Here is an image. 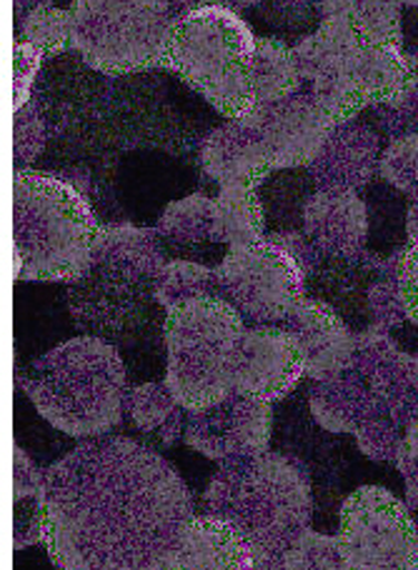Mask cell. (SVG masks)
Masks as SVG:
<instances>
[{
  "instance_id": "6da1fadb",
  "label": "cell",
  "mask_w": 418,
  "mask_h": 570,
  "mask_svg": "<svg viewBox=\"0 0 418 570\" xmlns=\"http://www.w3.org/2000/svg\"><path fill=\"white\" fill-rule=\"evenodd\" d=\"M193 515L176 468L134 438H88L46 471L43 543L58 570H173Z\"/></svg>"
},
{
  "instance_id": "7a4b0ae2",
  "label": "cell",
  "mask_w": 418,
  "mask_h": 570,
  "mask_svg": "<svg viewBox=\"0 0 418 570\" xmlns=\"http://www.w3.org/2000/svg\"><path fill=\"white\" fill-rule=\"evenodd\" d=\"M301 76L336 126L349 124L363 108H389L414 83L411 56L404 46L379 40L349 16H325L293 46Z\"/></svg>"
},
{
  "instance_id": "3957f363",
  "label": "cell",
  "mask_w": 418,
  "mask_h": 570,
  "mask_svg": "<svg viewBox=\"0 0 418 570\" xmlns=\"http://www.w3.org/2000/svg\"><path fill=\"white\" fill-rule=\"evenodd\" d=\"M100 223L86 193L54 173H13V278L74 283L90 268Z\"/></svg>"
},
{
  "instance_id": "277c9868",
  "label": "cell",
  "mask_w": 418,
  "mask_h": 570,
  "mask_svg": "<svg viewBox=\"0 0 418 570\" xmlns=\"http://www.w3.org/2000/svg\"><path fill=\"white\" fill-rule=\"evenodd\" d=\"M203 505L236 528L253 556H283L311 528V478L303 463L285 453L236 458L213 473Z\"/></svg>"
},
{
  "instance_id": "5b68a950",
  "label": "cell",
  "mask_w": 418,
  "mask_h": 570,
  "mask_svg": "<svg viewBox=\"0 0 418 570\" xmlns=\"http://www.w3.org/2000/svg\"><path fill=\"white\" fill-rule=\"evenodd\" d=\"M26 393L56 431L84 441L108 435L126 413V363L114 343L78 335L40 355Z\"/></svg>"
},
{
  "instance_id": "8992f818",
  "label": "cell",
  "mask_w": 418,
  "mask_h": 570,
  "mask_svg": "<svg viewBox=\"0 0 418 570\" xmlns=\"http://www.w3.org/2000/svg\"><path fill=\"white\" fill-rule=\"evenodd\" d=\"M243 335L246 321L218 293L166 313V385L188 413L211 409L236 391Z\"/></svg>"
},
{
  "instance_id": "52a82bcc",
  "label": "cell",
  "mask_w": 418,
  "mask_h": 570,
  "mask_svg": "<svg viewBox=\"0 0 418 570\" xmlns=\"http://www.w3.org/2000/svg\"><path fill=\"white\" fill-rule=\"evenodd\" d=\"M259 38L241 13L211 6L173 20L163 68L181 76L229 120L256 108L251 63Z\"/></svg>"
},
{
  "instance_id": "ba28073f",
  "label": "cell",
  "mask_w": 418,
  "mask_h": 570,
  "mask_svg": "<svg viewBox=\"0 0 418 570\" xmlns=\"http://www.w3.org/2000/svg\"><path fill=\"white\" fill-rule=\"evenodd\" d=\"M74 48L106 76L163 68L176 16L171 0H74Z\"/></svg>"
},
{
  "instance_id": "9c48e42d",
  "label": "cell",
  "mask_w": 418,
  "mask_h": 570,
  "mask_svg": "<svg viewBox=\"0 0 418 570\" xmlns=\"http://www.w3.org/2000/svg\"><path fill=\"white\" fill-rule=\"evenodd\" d=\"M158 268L94 250L90 268L68 283V308L80 331L108 343H134L148 328L161 305ZM163 311V308H161Z\"/></svg>"
},
{
  "instance_id": "30bf717a",
  "label": "cell",
  "mask_w": 418,
  "mask_h": 570,
  "mask_svg": "<svg viewBox=\"0 0 418 570\" xmlns=\"http://www.w3.org/2000/svg\"><path fill=\"white\" fill-rule=\"evenodd\" d=\"M349 365L366 381V423L356 433L361 451L376 461L396 458L406 428L418 421V355L371 328L356 335Z\"/></svg>"
},
{
  "instance_id": "8fae6325",
  "label": "cell",
  "mask_w": 418,
  "mask_h": 570,
  "mask_svg": "<svg viewBox=\"0 0 418 570\" xmlns=\"http://www.w3.org/2000/svg\"><path fill=\"white\" fill-rule=\"evenodd\" d=\"M216 281L218 295L253 325L285 323L305 298L309 283L291 253L271 238L229 248L226 258L216 266Z\"/></svg>"
},
{
  "instance_id": "7c38bea8",
  "label": "cell",
  "mask_w": 418,
  "mask_h": 570,
  "mask_svg": "<svg viewBox=\"0 0 418 570\" xmlns=\"http://www.w3.org/2000/svg\"><path fill=\"white\" fill-rule=\"evenodd\" d=\"M336 535L349 570H409L418 558L409 505L381 485H363L346 498Z\"/></svg>"
},
{
  "instance_id": "4fadbf2b",
  "label": "cell",
  "mask_w": 418,
  "mask_h": 570,
  "mask_svg": "<svg viewBox=\"0 0 418 570\" xmlns=\"http://www.w3.org/2000/svg\"><path fill=\"white\" fill-rule=\"evenodd\" d=\"M273 435L271 403L233 391L211 409L188 413L186 443L193 451L226 463L269 451Z\"/></svg>"
},
{
  "instance_id": "5bb4252c",
  "label": "cell",
  "mask_w": 418,
  "mask_h": 570,
  "mask_svg": "<svg viewBox=\"0 0 418 570\" xmlns=\"http://www.w3.org/2000/svg\"><path fill=\"white\" fill-rule=\"evenodd\" d=\"M243 118H249L256 130L263 156L273 170L309 168L336 128L311 94H295L273 106H256Z\"/></svg>"
},
{
  "instance_id": "9a60e30c",
  "label": "cell",
  "mask_w": 418,
  "mask_h": 570,
  "mask_svg": "<svg viewBox=\"0 0 418 570\" xmlns=\"http://www.w3.org/2000/svg\"><path fill=\"white\" fill-rule=\"evenodd\" d=\"M305 375L299 341L285 325H251L239 353L236 393L276 403Z\"/></svg>"
},
{
  "instance_id": "2e32d148",
  "label": "cell",
  "mask_w": 418,
  "mask_h": 570,
  "mask_svg": "<svg viewBox=\"0 0 418 570\" xmlns=\"http://www.w3.org/2000/svg\"><path fill=\"white\" fill-rule=\"evenodd\" d=\"M303 233L323 261H356L369 240V210L356 190L319 188L303 206Z\"/></svg>"
},
{
  "instance_id": "e0dca14e",
  "label": "cell",
  "mask_w": 418,
  "mask_h": 570,
  "mask_svg": "<svg viewBox=\"0 0 418 570\" xmlns=\"http://www.w3.org/2000/svg\"><path fill=\"white\" fill-rule=\"evenodd\" d=\"M283 325L299 341L305 375L311 381H329L349 368L356 351V335L331 303L303 298Z\"/></svg>"
},
{
  "instance_id": "ac0fdd59",
  "label": "cell",
  "mask_w": 418,
  "mask_h": 570,
  "mask_svg": "<svg viewBox=\"0 0 418 570\" xmlns=\"http://www.w3.org/2000/svg\"><path fill=\"white\" fill-rule=\"evenodd\" d=\"M381 150V138L373 128L349 120L333 128L309 166V173L319 188L359 193L379 173Z\"/></svg>"
},
{
  "instance_id": "d6986e66",
  "label": "cell",
  "mask_w": 418,
  "mask_h": 570,
  "mask_svg": "<svg viewBox=\"0 0 418 570\" xmlns=\"http://www.w3.org/2000/svg\"><path fill=\"white\" fill-rule=\"evenodd\" d=\"M201 168L221 188H259L273 173L249 118H233L211 130L201 146Z\"/></svg>"
},
{
  "instance_id": "ffe728a7",
  "label": "cell",
  "mask_w": 418,
  "mask_h": 570,
  "mask_svg": "<svg viewBox=\"0 0 418 570\" xmlns=\"http://www.w3.org/2000/svg\"><path fill=\"white\" fill-rule=\"evenodd\" d=\"M256 556L236 528L218 515H193L173 570H253Z\"/></svg>"
},
{
  "instance_id": "44dd1931",
  "label": "cell",
  "mask_w": 418,
  "mask_h": 570,
  "mask_svg": "<svg viewBox=\"0 0 418 570\" xmlns=\"http://www.w3.org/2000/svg\"><path fill=\"white\" fill-rule=\"evenodd\" d=\"M46 535V471L23 445L13 448V546L23 551Z\"/></svg>"
},
{
  "instance_id": "7402d4cb",
  "label": "cell",
  "mask_w": 418,
  "mask_h": 570,
  "mask_svg": "<svg viewBox=\"0 0 418 570\" xmlns=\"http://www.w3.org/2000/svg\"><path fill=\"white\" fill-rule=\"evenodd\" d=\"M188 411L163 383H140L126 393V415L136 431L156 435L163 445H176L186 435Z\"/></svg>"
},
{
  "instance_id": "603a6c76",
  "label": "cell",
  "mask_w": 418,
  "mask_h": 570,
  "mask_svg": "<svg viewBox=\"0 0 418 570\" xmlns=\"http://www.w3.org/2000/svg\"><path fill=\"white\" fill-rule=\"evenodd\" d=\"M301 66L283 38H259L251 63V86L256 106H273L301 94Z\"/></svg>"
},
{
  "instance_id": "cb8c5ba5",
  "label": "cell",
  "mask_w": 418,
  "mask_h": 570,
  "mask_svg": "<svg viewBox=\"0 0 418 570\" xmlns=\"http://www.w3.org/2000/svg\"><path fill=\"white\" fill-rule=\"evenodd\" d=\"M216 200V240L229 248L253 246L266 238V210L259 188L229 186L221 188Z\"/></svg>"
},
{
  "instance_id": "d4e9b609",
  "label": "cell",
  "mask_w": 418,
  "mask_h": 570,
  "mask_svg": "<svg viewBox=\"0 0 418 570\" xmlns=\"http://www.w3.org/2000/svg\"><path fill=\"white\" fill-rule=\"evenodd\" d=\"M158 236L176 246H203L216 240V200L206 193H191L166 206L158 218Z\"/></svg>"
},
{
  "instance_id": "484cf974",
  "label": "cell",
  "mask_w": 418,
  "mask_h": 570,
  "mask_svg": "<svg viewBox=\"0 0 418 570\" xmlns=\"http://www.w3.org/2000/svg\"><path fill=\"white\" fill-rule=\"evenodd\" d=\"M213 293H218L216 268H208L196 261H166V266L156 276V301L166 313L183 303L201 298V295Z\"/></svg>"
},
{
  "instance_id": "4316f807",
  "label": "cell",
  "mask_w": 418,
  "mask_h": 570,
  "mask_svg": "<svg viewBox=\"0 0 418 570\" xmlns=\"http://www.w3.org/2000/svg\"><path fill=\"white\" fill-rule=\"evenodd\" d=\"M399 0H321V18L349 16L363 33L404 46Z\"/></svg>"
},
{
  "instance_id": "83f0119b",
  "label": "cell",
  "mask_w": 418,
  "mask_h": 570,
  "mask_svg": "<svg viewBox=\"0 0 418 570\" xmlns=\"http://www.w3.org/2000/svg\"><path fill=\"white\" fill-rule=\"evenodd\" d=\"M18 38L28 40L43 56H58L74 48V18L70 10H60L54 6H40L20 20Z\"/></svg>"
},
{
  "instance_id": "f1b7e54d",
  "label": "cell",
  "mask_w": 418,
  "mask_h": 570,
  "mask_svg": "<svg viewBox=\"0 0 418 570\" xmlns=\"http://www.w3.org/2000/svg\"><path fill=\"white\" fill-rule=\"evenodd\" d=\"M285 570H349L339 535L305 531L283 553Z\"/></svg>"
},
{
  "instance_id": "f546056e",
  "label": "cell",
  "mask_w": 418,
  "mask_h": 570,
  "mask_svg": "<svg viewBox=\"0 0 418 570\" xmlns=\"http://www.w3.org/2000/svg\"><path fill=\"white\" fill-rule=\"evenodd\" d=\"M399 261H401V253H396V256L381 268L379 278L371 283L369 295H366L369 313L376 323L373 328L389 331V328H393V325L406 321L401 283H399Z\"/></svg>"
},
{
  "instance_id": "4dcf8cb0",
  "label": "cell",
  "mask_w": 418,
  "mask_h": 570,
  "mask_svg": "<svg viewBox=\"0 0 418 570\" xmlns=\"http://www.w3.org/2000/svg\"><path fill=\"white\" fill-rule=\"evenodd\" d=\"M379 176L396 190L418 198V136L391 138L381 150Z\"/></svg>"
},
{
  "instance_id": "1f68e13d",
  "label": "cell",
  "mask_w": 418,
  "mask_h": 570,
  "mask_svg": "<svg viewBox=\"0 0 418 570\" xmlns=\"http://www.w3.org/2000/svg\"><path fill=\"white\" fill-rule=\"evenodd\" d=\"M46 140H48V126H46V118L40 114L38 106L33 100H28V104L13 110V163H16V170L20 168H28L30 163H33L40 153L46 148Z\"/></svg>"
},
{
  "instance_id": "d6a6232c",
  "label": "cell",
  "mask_w": 418,
  "mask_h": 570,
  "mask_svg": "<svg viewBox=\"0 0 418 570\" xmlns=\"http://www.w3.org/2000/svg\"><path fill=\"white\" fill-rule=\"evenodd\" d=\"M256 10L269 26L285 33L309 36V28L321 23V0H263Z\"/></svg>"
},
{
  "instance_id": "836d02e7",
  "label": "cell",
  "mask_w": 418,
  "mask_h": 570,
  "mask_svg": "<svg viewBox=\"0 0 418 570\" xmlns=\"http://www.w3.org/2000/svg\"><path fill=\"white\" fill-rule=\"evenodd\" d=\"M414 83L399 104L389 108H376V118L386 136H418V53H411Z\"/></svg>"
},
{
  "instance_id": "e575fe53",
  "label": "cell",
  "mask_w": 418,
  "mask_h": 570,
  "mask_svg": "<svg viewBox=\"0 0 418 570\" xmlns=\"http://www.w3.org/2000/svg\"><path fill=\"white\" fill-rule=\"evenodd\" d=\"M43 53L28 40L16 38L13 43V110L23 108L30 100V90H33L36 76L40 66H43Z\"/></svg>"
},
{
  "instance_id": "d590c367",
  "label": "cell",
  "mask_w": 418,
  "mask_h": 570,
  "mask_svg": "<svg viewBox=\"0 0 418 570\" xmlns=\"http://www.w3.org/2000/svg\"><path fill=\"white\" fill-rule=\"evenodd\" d=\"M399 283L406 318L418 325V233L409 238V246L401 250Z\"/></svg>"
},
{
  "instance_id": "8d00e7d4",
  "label": "cell",
  "mask_w": 418,
  "mask_h": 570,
  "mask_svg": "<svg viewBox=\"0 0 418 570\" xmlns=\"http://www.w3.org/2000/svg\"><path fill=\"white\" fill-rule=\"evenodd\" d=\"M396 465H399L406 491H409V503L418 511V421L406 428L399 453H396Z\"/></svg>"
},
{
  "instance_id": "74e56055",
  "label": "cell",
  "mask_w": 418,
  "mask_h": 570,
  "mask_svg": "<svg viewBox=\"0 0 418 570\" xmlns=\"http://www.w3.org/2000/svg\"><path fill=\"white\" fill-rule=\"evenodd\" d=\"M273 243H279L281 248H285L295 258V263L303 268L305 278H311L315 271L323 266V256L319 250H315L313 243L305 238V233L299 230H279L269 236Z\"/></svg>"
},
{
  "instance_id": "f35d334b",
  "label": "cell",
  "mask_w": 418,
  "mask_h": 570,
  "mask_svg": "<svg viewBox=\"0 0 418 570\" xmlns=\"http://www.w3.org/2000/svg\"><path fill=\"white\" fill-rule=\"evenodd\" d=\"M211 6H223V0H171V8H173V16H188V13H196V10L203 8H211Z\"/></svg>"
},
{
  "instance_id": "ab89813d",
  "label": "cell",
  "mask_w": 418,
  "mask_h": 570,
  "mask_svg": "<svg viewBox=\"0 0 418 570\" xmlns=\"http://www.w3.org/2000/svg\"><path fill=\"white\" fill-rule=\"evenodd\" d=\"M54 0H13V13H16V26L23 20L30 10H36L40 6H50Z\"/></svg>"
},
{
  "instance_id": "60d3db41",
  "label": "cell",
  "mask_w": 418,
  "mask_h": 570,
  "mask_svg": "<svg viewBox=\"0 0 418 570\" xmlns=\"http://www.w3.org/2000/svg\"><path fill=\"white\" fill-rule=\"evenodd\" d=\"M253 570H285L283 556H256Z\"/></svg>"
},
{
  "instance_id": "b9f144b4",
  "label": "cell",
  "mask_w": 418,
  "mask_h": 570,
  "mask_svg": "<svg viewBox=\"0 0 418 570\" xmlns=\"http://www.w3.org/2000/svg\"><path fill=\"white\" fill-rule=\"evenodd\" d=\"M263 3V0H223V6L236 10V13H241V10H249V8H259Z\"/></svg>"
},
{
  "instance_id": "7bdbcfd3",
  "label": "cell",
  "mask_w": 418,
  "mask_h": 570,
  "mask_svg": "<svg viewBox=\"0 0 418 570\" xmlns=\"http://www.w3.org/2000/svg\"><path fill=\"white\" fill-rule=\"evenodd\" d=\"M401 6H409V8H416L418 6V0H399Z\"/></svg>"
},
{
  "instance_id": "ee69618b",
  "label": "cell",
  "mask_w": 418,
  "mask_h": 570,
  "mask_svg": "<svg viewBox=\"0 0 418 570\" xmlns=\"http://www.w3.org/2000/svg\"><path fill=\"white\" fill-rule=\"evenodd\" d=\"M409 570H418V558H416V561L409 566Z\"/></svg>"
}]
</instances>
